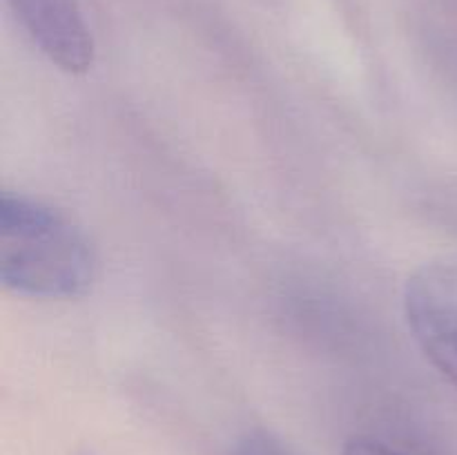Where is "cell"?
I'll list each match as a JSON object with an SVG mask.
<instances>
[{"label": "cell", "instance_id": "1", "mask_svg": "<svg viewBox=\"0 0 457 455\" xmlns=\"http://www.w3.org/2000/svg\"><path fill=\"white\" fill-rule=\"evenodd\" d=\"M96 279V252L79 223L25 194L0 199V281L34 299H79Z\"/></svg>", "mask_w": 457, "mask_h": 455}, {"label": "cell", "instance_id": "2", "mask_svg": "<svg viewBox=\"0 0 457 455\" xmlns=\"http://www.w3.org/2000/svg\"><path fill=\"white\" fill-rule=\"evenodd\" d=\"M404 312L427 360L457 386V266L427 263L406 281Z\"/></svg>", "mask_w": 457, "mask_h": 455}, {"label": "cell", "instance_id": "3", "mask_svg": "<svg viewBox=\"0 0 457 455\" xmlns=\"http://www.w3.org/2000/svg\"><path fill=\"white\" fill-rule=\"evenodd\" d=\"M36 47L67 74H85L94 40L80 0H7Z\"/></svg>", "mask_w": 457, "mask_h": 455}, {"label": "cell", "instance_id": "4", "mask_svg": "<svg viewBox=\"0 0 457 455\" xmlns=\"http://www.w3.org/2000/svg\"><path fill=\"white\" fill-rule=\"evenodd\" d=\"M232 455H295L281 444L275 437L266 435V433H253V435L244 437L232 451Z\"/></svg>", "mask_w": 457, "mask_h": 455}, {"label": "cell", "instance_id": "5", "mask_svg": "<svg viewBox=\"0 0 457 455\" xmlns=\"http://www.w3.org/2000/svg\"><path fill=\"white\" fill-rule=\"evenodd\" d=\"M344 455H397V453L395 451L386 449L384 444H379V442L361 440V437H357V440H351L346 446H344Z\"/></svg>", "mask_w": 457, "mask_h": 455}]
</instances>
